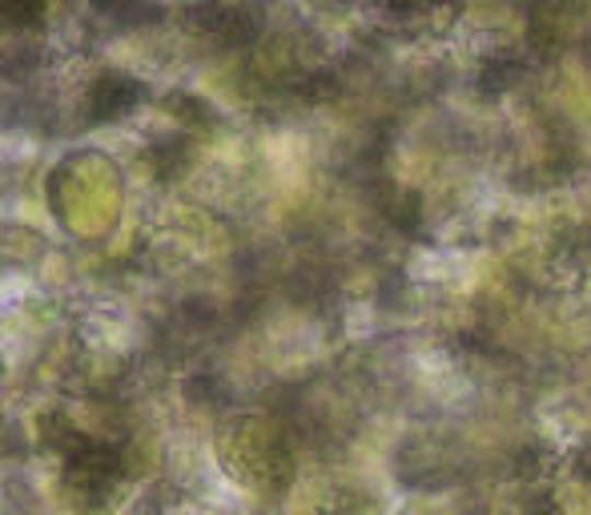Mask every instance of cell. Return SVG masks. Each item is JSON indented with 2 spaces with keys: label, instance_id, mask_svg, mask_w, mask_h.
Wrapping results in <instances>:
<instances>
[{
  "label": "cell",
  "instance_id": "obj_1",
  "mask_svg": "<svg viewBox=\"0 0 591 515\" xmlns=\"http://www.w3.org/2000/svg\"><path fill=\"white\" fill-rule=\"evenodd\" d=\"M141 101V85L129 77H101L97 85L89 89V117L93 121H113V117L129 114Z\"/></svg>",
  "mask_w": 591,
  "mask_h": 515
},
{
  "label": "cell",
  "instance_id": "obj_2",
  "mask_svg": "<svg viewBox=\"0 0 591 515\" xmlns=\"http://www.w3.org/2000/svg\"><path fill=\"white\" fill-rule=\"evenodd\" d=\"M471 270H475L471 254L459 250H427L410 262V274L419 282H431V286H459V282L471 278Z\"/></svg>",
  "mask_w": 591,
  "mask_h": 515
},
{
  "label": "cell",
  "instance_id": "obj_3",
  "mask_svg": "<svg viewBox=\"0 0 591 515\" xmlns=\"http://www.w3.org/2000/svg\"><path fill=\"white\" fill-rule=\"evenodd\" d=\"M40 13H45V0H0V21L4 25H37Z\"/></svg>",
  "mask_w": 591,
  "mask_h": 515
}]
</instances>
